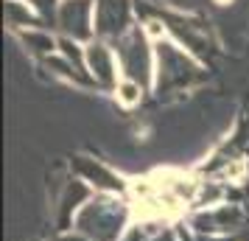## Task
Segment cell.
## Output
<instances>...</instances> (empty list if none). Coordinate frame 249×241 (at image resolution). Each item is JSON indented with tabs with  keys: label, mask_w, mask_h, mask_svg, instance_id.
Returning <instances> with one entry per match:
<instances>
[{
	"label": "cell",
	"mask_w": 249,
	"mask_h": 241,
	"mask_svg": "<svg viewBox=\"0 0 249 241\" xmlns=\"http://www.w3.org/2000/svg\"><path fill=\"white\" fill-rule=\"evenodd\" d=\"M132 224V205L118 194H92L73 219V233L90 241H124Z\"/></svg>",
	"instance_id": "cell-1"
},
{
	"label": "cell",
	"mask_w": 249,
	"mask_h": 241,
	"mask_svg": "<svg viewBox=\"0 0 249 241\" xmlns=\"http://www.w3.org/2000/svg\"><path fill=\"white\" fill-rule=\"evenodd\" d=\"M202 79H204V68L193 54H188L171 37L154 39V87L151 90L157 93L160 98L191 90L193 84H199Z\"/></svg>",
	"instance_id": "cell-2"
},
{
	"label": "cell",
	"mask_w": 249,
	"mask_h": 241,
	"mask_svg": "<svg viewBox=\"0 0 249 241\" xmlns=\"http://www.w3.org/2000/svg\"><path fill=\"white\" fill-rule=\"evenodd\" d=\"M112 48L121 62V76L151 90L154 87V39L146 28L137 23L121 39H115Z\"/></svg>",
	"instance_id": "cell-3"
},
{
	"label": "cell",
	"mask_w": 249,
	"mask_h": 241,
	"mask_svg": "<svg viewBox=\"0 0 249 241\" xmlns=\"http://www.w3.org/2000/svg\"><path fill=\"white\" fill-rule=\"evenodd\" d=\"M188 227L196 236H221L238 239L249 227V213L241 202H218L213 207H202L188 219Z\"/></svg>",
	"instance_id": "cell-4"
},
{
	"label": "cell",
	"mask_w": 249,
	"mask_h": 241,
	"mask_svg": "<svg viewBox=\"0 0 249 241\" xmlns=\"http://www.w3.org/2000/svg\"><path fill=\"white\" fill-rule=\"evenodd\" d=\"M56 34L87 45L95 39V0H62L56 14Z\"/></svg>",
	"instance_id": "cell-5"
},
{
	"label": "cell",
	"mask_w": 249,
	"mask_h": 241,
	"mask_svg": "<svg viewBox=\"0 0 249 241\" xmlns=\"http://www.w3.org/2000/svg\"><path fill=\"white\" fill-rule=\"evenodd\" d=\"M84 59H87V73L92 79V87L115 93L118 81L124 76H121V62H118V54H115L112 42L95 37L92 42L84 45Z\"/></svg>",
	"instance_id": "cell-6"
},
{
	"label": "cell",
	"mask_w": 249,
	"mask_h": 241,
	"mask_svg": "<svg viewBox=\"0 0 249 241\" xmlns=\"http://www.w3.org/2000/svg\"><path fill=\"white\" fill-rule=\"evenodd\" d=\"M137 6L132 0H95V37L115 42L135 28Z\"/></svg>",
	"instance_id": "cell-7"
},
{
	"label": "cell",
	"mask_w": 249,
	"mask_h": 241,
	"mask_svg": "<svg viewBox=\"0 0 249 241\" xmlns=\"http://www.w3.org/2000/svg\"><path fill=\"white\" fill-rule=\"evenodd\" d=\"M70 168H73V174H76L79 180H84V183L90 185L95 194L126 196V191H129V183H126L118 171H112L107 163H101V160H92V157L76 154V157L70 160Z\"/></svg>",
	"instance_id": "cell-8"
},
{
	"label": "cell",
	"mask_w": 249,
	"mask_h": 241,
	"mask_svg": "<svg viewBox=\"0 0 249 241\" xmlns=\"http://www.w3.org/2000/svg\"><path fill=\"white\" fill-rule=\"evenodd\" d=\"M92 194H95V191H92L84 180H79L76 174L65 183L62 196H59V205H56V227L62 230V233H70V230H73V219H76V213L92 199Z\"/></svg>",
	"instance_id": "cell-9"
},
{
	"label": "cell",
	"mask_w": 249,
	"mask_h": 241,
	"mask_svg": "<svg viewBox=\"0 0 249 241\" xmlns=\"http://www.w3.org/2000/svg\"><path fill=\"white\" fill-rule=\"evenodd\" d=\"M17 39L25 45V51L36 59H51L53 54H59V34H51L48 28H25V31H17Z\"/></svg>",
	"instance_id": "cell-10"
},
{
	"label": "cell",
	"mask_w": 249,
	"mask_h": 241,
	"mask_svg": "<svg viewBox=\"0 0 249 241\" xmlns=\"http://www.w3.org/2000/svg\"><path fill=\"white\" fill-rule=\"evenodd\" d=\"M6 25L17 34V31H25V28H39L42 20H39V14L34 12V6L28 0H6Z\"/></svg>",
	"instance_id": "cell-11"
},
{
	"label": "cell",
	"mask_w": 249,
	"mask_h": 241,
	"mask_svg": "<svg viewBox=\"0 0 249 241\" xmlns=\"http://www.w3.org/2000/svg\"><path fill=\"white\" fill-rule=\"evenodd\" d=\"M146 87L143 84H137V81L132 79H121L118 81V87H115V101L121 104V107H126V110H132V107H137V104L146 98Z\"/></svg>",
	"instance_id": "cell-12"
},
{
	"label": "cell",
	"mask_w": 249,
	"mask_h": 241,
	"mask_svg": "<svg viewBox=\"0 0 249 241\" xmlns=\"http://www.w3.org/2000/svg\"><path fill=\"white\" fill-rule=\"evenodd\" d=\"M143 241H193V230L188 224H168V227H160L157 233L146 236Z\"/></svg>",
	"instance_id": "cell-13"
},
{
	"label": "cell",
	"mask_w": 249,
	"mask_h": 241,
	"mask_svg": "<svg viewBox=\"0 0 249 241\" xmlns=\"http://www.w3.org/2000/svg\"><path fill=\"white\" fill-rule=\"evenodd\" d=\"M31 6H34V12L39 14V20L42 25L51 23L56 25V14H59V6H62V0H28Z\"/></svg>",
	"instance_id": "cell-14"
},
{
	"label": "cell",
	"mask_w": 249,
	"mask_h": 241,
	"mask_svg": "<svg viewBox=\"0 0 249 241\" xmlns=\"http://www.w3.org/2000/svg\"><path fill=\"white\" fill-rule=\"evenodd\" d=\"M193 241H235V239H221V236H196V233H193Z\"/></svg>",
	"instance_id": "cell-15"
},
{
	"label": "cell",
	"mask_w": 249,
	"mask_h": 241,
	"mask_svg": "<svg viewBox=\"0 0 249 241\" xmlns=\"http://www.w3.org/2000/svg\"><path fill=\"white\" fill-rule=\"evenodd\" d=\"M62 241H90V239H84V236H79V233H65Z\"/></svg>",
	"instance_id": "cell-16"
},
{
	"label": "cell",
	"mask_w": 249,
	"mask_h": 241,
	"mask_svg": "<svg viewBox=\"0 0 249 241\" xmlns=\"http://www.w3.org/2000/svg\"><path fill=\"white\" fill-rule=\"evenodd\" d=\"M235 241H249V227L247 230H244V233H241V236H238V239Z\"/></svg>",
	"instance_id": "cell-17"
},
{
	"label": "cell",
	"mask_w": 249,
	"mask_h": 241,
	"mask_svg": "<svg viewBox=\"0 0 249 241\" xmlns=\"http://www.w3.org/2000/svg\"><path fill=\"white\" fill-rule=\"evenodd\" d=\"M215 3H218V6H230V3H232V0H215Z\"/></svg>",
	"instance_id": "cell-18"
},
{
	"label": "cell",
	"mask_w": 249,
	"mask_h": 241,
	"mask_svg": "<svg viewBox=\"0 0 249 241\" xmlns=\"http://www.w3.org/2000/svg\"><path fill=\"white\" fill-rule=\"evenodd\" d=\"M244 207H247V213H249V205H244Z\"/></svg>",
	"instance_id": "cell-19"
}]
</instances>
